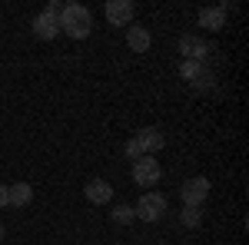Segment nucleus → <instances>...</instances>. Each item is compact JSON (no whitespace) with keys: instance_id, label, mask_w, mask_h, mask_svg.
Instances as JSON below:
<instances>
[{"instance_id":"nucleus-17","label":"nucleus","mask_w":249,"mask_h":245,"mask_svg":"<svg viewBox=\"0 0 249 245\" xmlns=\"http://www.w3.org/2000/svg\"><path fill=\"white\" fill-rule=\"evenodd\" d=\"M7 206V186H0V209Z\"/></svg>"},{"instance_id":"nucleus-14","label":"nucleus","mask_w":249,"mask_h":245,"mask_svg":"<svg viewBox=\"0 0 249 245\" xmlns=\"http://www.w3.org/2000/svg\"><path fill=\"white\" fill-rule=\"evenodd\" d=\"M179 219H183V226H186V229H196V226H199V219H203V212H199V209H190V206H186Z\"/></svg>"},{"instance_id":"nucleus-7","label":"nucleus","mask_w":249,"mask_h":245,"mask_svg":"<svg viewBox=\"0 0 249 245\" xmlns=\"http://www.w3.org/2000/svg\"><path fill=\"white\" fill-rule=\"evenodd\" d=\"M34 33H37L40 40H53V37L60 33V20H57V14L43 10V14L34 20Z\"/></svg>"},{"instance_id":"nucleus-9","label":"nucleus","mask_w":249,"mask_h":245,"mask_svg":"<svg viewBox=\"0 0 249 245\" xmlns=\"http://www.w3.org/2000/svg\"><path fill=\"white\" fill-rule=\"evenodd\" d=\"M34 202V186L30 182H17V186H7V206L23 209Z\"/></svg>"},{"instance_id":"nucleus-6","label":"nucleus","mask_w":249,"mask_h":245,"mask_svg":"<svg viewBox=\"0 0 249 245\" xmlns=\"http://www.w3.org/2000/svg\"><path fill=\"white\" fill-rule=\"evenodd\" d=\"M83 196H87L93 206H107V202L113 199V186H110L107 179H90V182L83 186Z\"/></svg>"},{"instance_id":"nucleus-8","label":"nucleus","mask_w":249,"mask_h":245,"mask_svg":"<svg viewBox=\"0 0 249 245\" xmlns=\"http://www.w3.org/2000/svg\"><path fill=\"white\" fill-rule=\"evenodd\" d=\"M136 143H140V149H143V156H153V152L163 149V132L156 130V126H150V130H140V136H136Z\"/></svg>"},{"instance_id":"nucleus-15","label":"nucleus","mask_w":249,"mask_h":245,"mask_svg":"<svg viewBox=\"0 0 249 245\" xmlns=\"http://www.w3.org/2000/svg\"><path fill=\"white\" fill-rule=\"evenodd\" d=\"M113 219H116V222H123V226H126V222H133L136 215H133V209H130V206H116V209H113Z\"/></svg>"},{"instance_id":"nucleus-10","label":"nucleus","mask_w":249,"mask_h":245,"mask_svg":"<svg viewBox=\"0 0 249 245\" xmlns=\"http://www.w3.org/2000/svg\"><path fill=\"white\" fill-rule=\"evenodd\" d=\"M126 43H130V50H133V53H146V50H150V43H153V37H150V30H146V27L130 23V30H126Z\"/></svg>"},{"instance_id":"nucleus-18","label":"nucleus","mask_w":249,"mask_h":245,"mask_svg":"<svg viewBox=\"0 0 249 245\" xmlns=\"http://www.w3.org/2000/svg\"><path fill=\"white\" fill-rule=\"evenodd\" d=\"M0 239H3V222H0Z\"/></svg>"},{"instance_id":"nucleus-2","label":"nucleus","mask_w":249,"mask_h":245,"mask_svg":"<svg viewBox=\"0 0 249 245\" xmlns=\"http://www.w3.org/2000/svg\"><path fill=\"white\" fill-rule=\"evenodd\" d=\"M163 212H166V196H160V192H143V199L133 209V215L143 222H160Z\"/></svg>"},{"instance_id":"nucleus-4","label":"nucleus","mask_w":249,"mask_h":245,"mask_svg":"<svg viewBox=\"0 0 249 245\" xmlns=\"http://www.w3.org/2000/svg\"><path fill=\"white\" fill-rule=\"evenodd\" d=\"M160 176H163V169H160V163H156L153 156H143V159L133 163V182L136 186H156Z\"/></svg>"},{"instance_id":"nucleus-5","label":"nucleus","mask_w":249,"mask_h":245,"mask_svg":"<svg viewBox=\"0 0 249 245\" xmlns=\"http://www.w3.org/2000/svg\"><path fill=\"white\" fill-rule=\"evenodd\" d=\"M133 14H136V7L130 0H110L107 3V20L113 27H130L133 23Z\"/></svg>"},{"instance_id":"nucleus-1","label":"nucleus","mask_w":249,"mask_h":245,"mask_svg":"<svg viewBox=\"0 0 249 245\" xmlns=\"http://www.w3.org/2000/svg\"><path fill=\"white\" fill-rule=\"evenodd\" d=\"M57 20H60V33H67L70 40H83L93 30V17H90V10L83 3H67Z\"/></svg>"},{"instance_id":"nucleus-13","label":"nucleus","mask_w":249,"mask_h":245,"mask_svg":"<svg viewBox=\"0 0 249 245\" xmlns=\"http://www.w3.org/2000/svg\"><path fill=\"white\" fill-rule=\"evenodd\" d=\"M179 76L183 80H193V83H210V73L203 70V63H196V60H183V66H179Z\"/></svg>"},{"instance_id":"nucleus-11","label":"nucleus","mask_w":249,"mask_h":245,"mask_svg":"<svg viewBox=\"0 0 249 245\" xmlns=\"http://www.w3.org/2000/svg\"><path fill=\"white\" fill-rule=\"evenodd\" d=\"M179 53H183L186 60H196V63H203V57L210 53V47H206V43H203L199 37H183V40H179Z\"/></svg>"},{"instance_id":"nucleus-3","label":"nucleus","mask_w":249,"mask_h":245,"mask_svg":"<svg viewBox=\"0 0 249 245\" xmlns=\"http://www.w3.org/2000/svg\"><path fill=\"white\" fill-rule=\"evenodd\" d=\"M206 196H210V179H206V176H193V179H186L183 189H179L183 206H190V209H199L206 202Z\"/></svg>"},{"instance_id":"nucleus-16","label":"nucleus","mask_w":249,"mask_h":245,"mask_svg":"<svg viewBox=\"0 0 249 245\" xmlns=\"http://www.w3.org/2000/svg\"><path fill=\"white\" fill-rule=\"evenodd\" d=\"M123 152H126V156H130V159H143V149H140V143H136V136L133 139H130V143H126V146H123Z\"/></svg>"},{"instance_id":"nucleus-12","label":"nucleus","mask_w":249,"mask_h":245,"mask_svg":"<svg viewBox=\"0 0 249 245\" xmlns=\"http://www.w3.org/2000/svg\"><path fill=\"white\" fill-rule=\"evenodd\" d=\"M199 27H206V30H223V27H226V14H223L219 7H206V10H199Z\"/></svg>"}]
</instances>
